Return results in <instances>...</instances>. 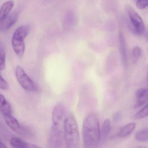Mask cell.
Segmentation results:
<instances>
[{
    "label": "cell",
    "mask_w": 148,
    "mask_h": 148,
    "mask_svg": "<svg viewBox=\"0 0 148 148\" xmlns=\"http://www.w3.org/2000/svg\"><path fill=\"white\" fill-rule=\"evenodd\" d=\"M82 135L85 148H97L101 138V129L98 117L91 113L85 117L83 124Z\"/></svg>",
    "instance_id": "6da1fadb"
},
{
    "label": "cell",
    "mask_w": 148,
    "mask_h": 148,
    "mask_svg": "<svg viewBox=\"0 0 148 148\" xmlns=\"http://www.w3.org/2000/svg\"><path fill=\"white\" fill-rule=\"evenodd\" d=\"M63 134L67 148H79L80 140L78 124L72 115L68 116L64 120Z\"/></svg>",
    "instance_id": "7a4b0ae2"
},
{
    "label": "cell",
    "mask_w": 148,
    "mask_h": 148,
    "mask_svg": "<svg viewBox=\"0 0 148 148\" xmlns=\"http://www.w3.org/2000/svg\"><path fill=\"white\" fill-rule=\"evenodd\" d=\"M30 27L29 25H22L15 30L11 40L12 47L14 52L19 58L24 55L25 49L24 40L29 33Z\"/></svg>",
    "instance_id": "3957f363"
},
{
    "label": "cell",
    "mask_w": 148,
    "mask_h": 148,
    "mask_svg": "<svg viewBox=\"0 0 148 148\" xmlns=\"http://www.w3.org/2000/svg\"><path fill=\"white\" fill-rule=\"evenodd\" d=\"M15 75L17 82L23 89L30 92L37 90L35 84L21 66H17L16 67Z\"/></svg>",
    "instance_id": "277c9868"
},
{
    "label": "cell",
    "mask_w": 148,
    "mask_h": 148,
    "mask_svg": "<svg viewBox=\"0 0 148 148\" xmlns=\"http://www.w3.org/2000/svg\"><path fill=\"white\" fill-rule=\"evenodd\" d=\"M4 117L6 124L14 132L24 137H29L32 135L31 131L28 127L21 125L12 115L6 116Z\"/></svg>",
    "instance_id": "5b68a950"
},
{
    "label": "cell",
    "mask_w": 148,
    "mask_h": 148,
    "mask_svg": "<svg viewBox=\"0 0 148 148\" xmlns=\"http://www.w3.org/2000/svg\"><path fill=\"white\" fill-rule=\"evenodd\" d=\"M127 11L135 33L138 35L142 34L145 30V25L141 17L131 6L127 7Z\"/></svg>",
    "instance_id": "8992f818"
},
{
    "label": "cell",
    "mask_w": 148,
    "mask_h": 148,
    "mask_svg": "<svg viewBox=\"0 0 148 148\" xmlns=\"http://www.w3.org/2000/svg\"><path fill=\"white\" fill-rule=\"evenodd\" d=\"M63 134L60 125L53 124L49 137L48 148H62Z\"/></svg>",
    "instance_id": "52a82bcc"
},
{
    "label": "cell",
    "mask_w": 148,
    "mask_h": 148,
    "mask_svg": "<svg viewBox=\"0 0 148 148\" xmlns=\"http://www.w3.org/2000/svg\"><path fill=\"white\" fill-rule=\"evenodd\" d=\"M18 14L17 12L10 14L4 19L0 21V30L6 32L10 29L17 22Z\"/></svg>",
    "instance_id": "ba28073f"
},
{
    "label": "cell",
    "mask_w": 148,
    "mask_h": 148,
    "mask_svg": "<svg viewBox=\"0 0 148 148\" xmlns=\"http://www.w3.org/2000/svg\"><path fill=\"white\" fill-rule=\"evenodd\" d=\"M64 113V107L61 103L56 105L52 112V120L53 124L60 125Z\"/></svg>",
    "instance_id": "9c48e42d"
},
{
    "label": "cell",
    "mask_w": 148,
    "mask_h": 148,
    "mask_svg": "<svg viewBox=\"0 0 148 148\" xmlns=\"http://www.w3.org/2000/svg\"><path fill=\"white\" fill-rule=\"evenodd\" d=\"M136 98L137 99L135 108H137L142 107L147 102L148 99V90L147 88H140L138 89L136 92Z\"/></svg>",
    "instance_id": "30bf717a"
},
{
    "label": "cell",
    "mask_w": 148,
    "mask_h": 148,
    "mask_svg": "<svg viewBox=\"0 0 148 148\" xmlns=\"http://www.w3.org/2000/svg\"><path fill=\"white\" fill-rule=\"evenodd\" d=\"M10 145L13 148H43L35 144L28 143L17 137H13L10 140Z\"/></svg>",
    "instance_id": "8fae6325"
},
{
    "label": "cell",
    "mask_w": 148,
    "mask_h": 148,
    "mask_svg": "<svg viewBox=\"0 0 148 148\" xmlns=\"http://www.w3.org/2000/svg\"><path fill=\"white\" fill-rule=\"evenodd\" d=\"M0 113L3 116L10 115L12 114V108L8 101L5 97L0 93Z\"/></svg>",
    "instance_id": "7c38bea8"
},
{
    "label": "cell",
    "mask_w": 148,
    "mask_h": 148,
    "mask_svg": "<svg viewBox=\"0 0 148 148\" xmlns=\"http://www.w3.org/2000/svg\"><path fill=\"white\" fill-rule=\"evenodd\" d=\"M14 5V2L12 0L7 1L3 3L0 8V21L8 16L11 12Z\"/></svg>",
    "instance_id": "4fadbf2b"
},
{
    "label": "cell",
    "mask_w": 148,
    "mask_h": 148,
    "mask_svg": "<svg viewBox=\"0 0 148 148\" xmlns=\"http://www.w3.org/2000/svg\"><path fill=\"white\" fill-rule=\"evenodd\" d=\"M119 49L122 56L123 63L126 65L127 62V45L126 41L121 32L119 33Z\"/></svg>",
    "instance_id": "5bb4252c"
},
{
    "label": "cell",
    "mask_w": 148,
    "mask_h": 148,
    "mask_svg": "<svg viewBox=\"0 0 148 148\" xmlns=\"http://www.w3.org/2000/svg\"><path fill=\"white\" fill-rule=\"evenodd\" d=\"M136 127L134 123H130L123 127L118 133L117 136L121 138H125L131 135Z\"/></svg>",
    "instance_id": "9a60e30c"
},
{
    "label": "cell",
    "mask_w": 148,
    "mask_h": 148,
    "mask_svg": "<svg viewBox=\"0 0 148 148\" xmlns=\"http://www.w3.org/2000/svg\"><path fill=\"white\" fill-rule=\"evenodd\" d=\"M111 122L109 119L104 120L101 130V138L103 142L106 141L111 131Z\"/></svg>",
    "instance_id": "2e32d148"
},
{
    "label": "cell",
    "mask_w": 148,
    "mask_h": 148,
    "mask_svg": "<svg viewBox=\"0 0 148 148\" xmlns=\"http://www.w3.org/2000/svg\"><path fill=\"white\" fill-rule=\"evenodd\" d=\"M135 139L136 141L140 142H146L148 140V130L144 128L136 132L135 135Z\"/></svg>",
    "instance_id": "e0dca14e"
},
{
    "label": "cell",
    "mask_w": 148,
    "mask_h": 148,
    "mask_svg": "<svg viewBox=\"0 0 148 148\" xmlns=\"http://www.w3.org/2000/svg\"><path fill=\"white\" fill-rule=\"evenodd\" d=\"M148 114V104H147L135 114L134 115V118L136 120L143 119L147 117Z\"/></svg>",
    "instance_id": "ac0fdd59"
},
{
    "label": "cell",
    "mask_w": 148,
    "mask_h": 148,
    "mask_svg": "<svg viewBox=\"0 0 148 148\" xmlns=\"http://www.w3.org/2000/svg\"><path fill=\"white\" fill-rule=\"evenodd\" d=\"M142 54V50L140 48L136 47L134 48L132 51V59L134 63H136L139 60Z\"/></svg>",
    "instance_id": "d6986e66"
},
{
    "label": "cell",
    "mask_w": 148,
    "mask_h": 148,
    "mask_svg": "<svg viewBox=\"0 0 148 148\" xmlns=\"http://www.w3.org/2000/svg\"><path fill=\"white\" fill-rule=\"evenodd\" d=\"M6 67V55L3 50H0V71L4 70Z\"/></svg>",
    "instance_id": "ffe728a7"
},
{
    "label": "cell",
    "mask_w": 148,
    "mask_h": 148,
    "mask_svg": "<svg viewBox=\"0 0 148 148\" xmlns=\"http://www.w3.org/2000/svg\"><path fill=\"white\" fill-rule=\"evenodd\" d=\"M9 88L8 83L0 74V89L3 90H8Z\"/></svg>",
    "instance_id": "44dd1931"
},
{
    "label": "cell",
    "mask_w": 148,
    "mask_h": 148,
    "mask_svg": "<svg viewBox=\"0 0 148 148\" xmlns=\"http://www.w3.org/2000/svg\"><path fill=\"white\" fill-rule=\"evenodd\" d=\"M148 0H137L136 6L140 9H144L147 7Z\"/></svg>",
    "instance_id": "7402d4cb"
},
{
    "label": "cell",
    "mask_w": 148,
    "mask_h": 148,
    "mask_svg": "<svg viewBox=\"0 0 148 148\" xmlns=\"http://www.w3.org/2000/svg\"><path fill=\"white\" fill-rule=\"evenodd\" d=\"M120 114L119 113H116V114H115L114 116V119L115 121H117L120 120Z\"/></svg>",
    "instance_id": "603a6c76"
},
{
    "label": "cell",
    "mask_w": 148,
    "mask_h": 148,
    "mask_svg": "<svg viewBox=\"0 0 148 148\" xmlns=\"http://www.w3.org/2000/svg\"><path fill=\"white\" fill-rule=\"evenodd\" d=\"M0 148H8L4 145V144L0 142Z\"/></svg>",
    "instance_id": "cb8c5ba5"
},
{
    "label": "cell",
    "mask_w": 148,
    "mask_h": 148,
    "mask_svg": "<svg viewBox=\"0 0 148 148\" xmlns=\"http://www.w3.org/2000/svg\"><path fill=\"white\" fill-rule=\"evenodd\" d=\"M135 1H137V0H135Z\"/></svg>",
    "instance_id": "d4e9b609"
}]
</instances>
